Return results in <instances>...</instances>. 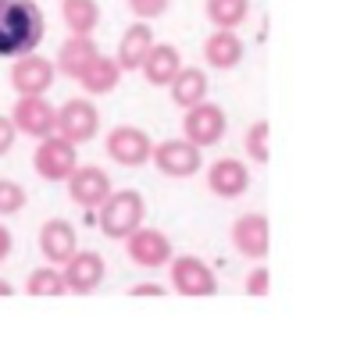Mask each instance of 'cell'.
I'll use <instances>...</instances> for the list:
<instances>
[{"mask_svg":"<svg viewBox=\"0 0 364 349\" xmlns=\"http://www.w3.org/2000/svg\"><path fill=\"white\" fill-rule=\"evenodd\" d=\"M33 167L40 179L47 182H68L75 167H79V157H75V143L61 139V135H47L40 139L36 146V157H33Z\"/></svg>","mask_w":364,"mask_h":349,"instance_id":"3","label":"cell"},{"mask_svg":"<svg viewBox=\"0 0 364 349\" xmlns=\"http://www.w3.org/2000/svg\"><path fill=\"white\" fill-rule=\"evenodd\" d=\"M47 22L36 0H0V57H26L43 43Z\"/></svg>","mask_w":364,"mask_h":349,"instance_id":"1","label":"cell"},{"mask_svg":"<svg viewBox=\"0 0 364 349\" xmlns=\"http://www.w3.org/2000/svg\"><path fill=\"white\" fill-rule=\"evenodd\" d=\"M68 196L72 204H79L82 211H100L111 196V179H107V171L97 167V164H82L75 167V174L68 179Z\"/></svg>","mask_w":364,"mask_h":349,"instance_id":"5","label":"cell"},{"mask_svg":"<svg viewBox=\"0 0 364 349\" xmlns=\"http://www.w3.org/2000/svg\"><path fill=\"white\" fill-rule=\"evenodd\" d=\"M208 186H211V193L222 196V200H236V196H243L247 186H250L247 164H243V160H232V157L215 160L211 171H208Z\"/></svg>","mask_w":364,"mask_h":349,"instance_id":"15","label":"cell"},{"mask_svg":"<svg viewBox=\"0 0 364 349\" xmlns=\"http://www.w3.org/2000/svg\"><path fill=\"white\" fill-rule=\"evenodd\" d=\"M204 57H208L211 68L229 72V68H236L243 61V40L236 33H229V29H215L208 36V43H204Z\"/></svg>","mask_w":364,"mask_h":349,"instance_id":"19","label":"cell"},{"mask_svg":"<svg viewBox=\"0 0 364 349\" xmlns=\"http://www.w3.org/2000/svg\"><path fill=\"white\" fill-rule=\"evenodd\" d=\"M26 292L29 296H61V292H68V285L58 267H36L26 282Z\"/></svg>","mask_w":364,"mask_h":349,"instance_id":"25","label":"cell"},{"mask_svg":"<svg viewBox=\"0 0 364 349\" xmlns=\"http://www.w3.org/2000/svg\"><path fill=\"white\" fill-rule=\"evenodd\" d=\"M143 214H146V204L136 189H118L107 196V204L100 207L97 214V225L107 239H129L132 232H139L143 225Z\"/></svg>","mask_w":364,"mask_h":349,"instance_id":"2","label":"cell"},{"mask_svg":"<svg viewBox=\"0 0 364 349\" xmlns=\"http://www.w3.org/2000/svg\"><path fill=\"white\" fill-rule=\"evenodd\" d=\"M11 121L22 135H33V139L58 135V111L43 96H18V104L11 107Z\"/></svg>","mask_w":364,"mask_h":349,"instance_id":"7","label":"cell"},{"mask_svg":"<svg viewBox=\"0 0 364 349\" xmlns=\"http://www.w3.org/2000/svg\"><path fill=\"white\" fill-rule=\"evenodd\" d=\"M129 11L136 18H161L168 11V0H129Z\"/></svg>","mask_w":364,"mask_h":349,"instance_id":"28","label":"cell"},{"mask_svg":"<svg viewBox=\"0 0 364 349\" xmlns=\"http://www.w3.org/2000/svg\"><path fill=\"white\" fill-rule=\"evenodd\" d=\"M139 72L146 75L150 86H171L175 75L182 72V57H178V50L171 43H154Z\"/></svg>","mask_w":364,"mask_h":349,"instance_id":"17","label":"cell"},{"mask_svg":"<svg viewBox=\"0 0 364 349\" xmlns=\"http://www.w3.org/2000/svg\"><path fill=\"white\" fill-rule=\"evenodd\" d=\"M225 111L218 107V104H197V107H190L186 111V118H182V132H186V139L190 143H197L200 150L204 146H215L222 135H225Z\"/></svg>","mask_w":364,"mask_h":349,"instance_id":"10","label":"cell"},{"mask_svg":"<svg viewBox=\"0 0 364 349\" xmlns=\"http://www.w3.org/2000/svg\"><path fill=\"white\" fill-rule=\"evenodd\" d=\"M161 174H168V179H190V174L200 171V146L190 143V139H164L154 146V157Z\"/></svg>","mask_w":364,"mask_h":349,"instance_id":"4","label":"cell"},{"mask_svg":"<svg viewBox=\"0 0 364 349\" xmlns=\"http://www.w3.org/2000/svg\"><path fill=\"white\" fill-rule=\"evenodd\" d=\"M247 153H250V160L268 164V157H272V150H268V121H254L250 125V132H247Z\"/></svg>","mask_w":364,"mask_h":349,"instance_id":"27","label":"cell"},{"mask_svg":"<svg viewBox=\"0 0 364 349\" xmlns=\"http://www.w3.org/2000/svg\"><path fill=\"white\" fill-rule=\"evenodd\" d=\"M61 18L72 36H93L100 26V4L97 0H61Z\"/></svg>","mask_w":364,"mask_h":349,"instance_id":"22","label":"cell"},{"mask_svg":"<svg viewBox=\"0 0 364 349\" xmlns=\"http://www.w3.org/2000/svg\"><path fill=\"white\" fill-rule=\"evenodd\" d=\"M11 243H15V239H11V232H8L4 225H0V264L8 260V253H11Z\"/></svg>","mask_w":364,"mask_h":349,"instance_id":"31","label":"cell"},{"mask_svg":"<svg viewBox=\"0 0 364 349\" xmlns=\"http://www.w3.org/2000/svg\"><path fill=\"white\" fill-rule=\"evenodd\" d=\"M171 285L182 296H215L218 278L200 257H175L171 260Z\"/></svg>","mask_w":364,"mask_h":349,"instance_id":"11","label":"cell"},{"mask_svg":"<svg viewBox=\"0 0 364 349\" xmlns=\"http://www.w3.org/2000/svg\"><path fill=\"white\" fill-rule=\"evenodd\" d=\"M15 139H18V128H15V121H11L8 114H0V157H4V153L15 146Z\"/></svg>","mask_w":364,"mask_h":349,"instance_id":"29","label":"cell"},{"mask_svg":"<svg viewBox=\"0 0 364 349\" xmlns=\"http://www.w3.org/2000/svg\"><path fill=\"white\" fill-rule=\"evenodd\" d=\"M107 157L118 160L122 167H139V164H146V160L154 157V143H150V135H146L143 128H136V125H118V128H111V135H107Z\"/></svg>","mask_w":364,"mask_h":349,"instance_id":"8","label":"cell"},{"mask_svg":"<svg viewBox=\"0 0 364 349\" xmlns=\"http://www.w3.org/2000/svg\"><path fill=\"white\" fill-rule=\"evenodd\" d=\"M161 292H164L161 285H136L132 289V296H161Z\"/></svg>","mask_w":364,"mask_h":349,"instance_id":"32","label":"cell"},{"mask_svg":"<svg viewBox=\"0 0 364 349\" xmlns=\"http://www.w3.org/2000/svg\"><path fill=\"white\" fill-rule=\"evenodd\" d=\"M168 89H171V100H175L178 107L190 111V107L204 104V96H208V75H204L200 68H182Z\"/></svg>","mask_w":364,"mask_h":349,"instance_id":"23","label":"cell"},{"mask_svg":"<svg viewBox=\"0 0 364 349\" xmlns=\"http://www.w3.org/2000/svg\"><path fill=\"white\" fill-rule=\"evenodd\" d=\"M118 79H122V65H118L114 57L97 54V57L90 61V68L79 75V86H82L90 96H100V93H111V89L118 86Z\"/></svg>","mask_w":364,"mask_h":349,"instance_id":"21","label":"cell"},{"mask_svg":"<svg viewBox=\"0 0 364 349\" xmlns=\"http://www.w3.org/2000/svg\"><path fill=\"white\" fill-rule=\"evenodd\" d=\"M150 47H154V33H150V26H146V22H136V26H129V29H125V36H122V43H118V57H114V61H118L125 72H136V68H143V61H146Z\"/></svg>","mask_w":364,"mask_h":349,"instance_id":"18","label":"cell"},{"mask_svg":"<svg viewBox=\"0 0 364 349\" xmlns=\"http://www.w3.org/2000/svg\"><path fill=\"white\" fill-rule=\"evenodd\" d=\"M40 253H43L50 264H68V260L79 253L75 228H72L65 218H50V221L40 228Z\"/></svg>","mask_w":364,"mask_h":349,"instance_id":"13","label":"cell"},{"mask_svg":"<svg viewBox=\"0 0 364 349\" xmlns=\"http://www.w3.org/2000/svg\"><path fill=\"white\" fill-rule=\"evenodd\" d=\"M97 54H100V50H97L93 36H68V40L61 43V50H58V72L79 79Z\"/></svg>","mask_w":364,"mask_h":349,"instance_id":"20","label":"cell"},{"mask_svg":"<svg viewBox=\"0 0 364 349\" xmlns=\"http://www.w3.org/2000/svg\"><path fill=\"white\" fill-rule=\"evenodd\" d=\"M268 243H272V232H268V218L264 214H243V218H236V225H232V246L243 257L264 260L268 257Z\"/></svg>","mask_w":364,"mask_h":349,"instance_id":"12","label":"cell"},{"mask_svg":"<svg viewBox=\"0 0 364 349\" xmlns=\"http://www.w3.org/2000/svg\"><path fill=\"white\" fill-rule=\"evenodd\" d=\"M247 292H254V296H264V292H268V271H264V267H257V271L247 278Z\"/></svg>","mask_w":364,"mask_h":349,"instance_id":"30","label":"cell"},{"mask_svg":"<svg viewBox=\"0 0 364 349\" xmlns=\"http://www.w3.org/2000/svg\"><path fill=\"white\" fill-rule=\"evenodd\" d=\"M125 253H129V260H136L143 267H161L164 260H171V243L157 228H139L125 239Z\"/></svg>","mask_w":364,"mask_h":349,"instance_id":"14","label":"cell"},{"mask_svg":"<svg viewBox=\"0 0 364 349\" xmlns=\"http://www.w3.org/2000/svg\"><path fill=\"white\" fill-rule=\"evenodd\" d=\"M100 132V114L90 100H68L61 111H58V135L68 139V143H90L93 135Z\"/></svg>","mask_w":364,"mask_h":349,"instance_id":"9","label":"cell"},{"mask_svg":"<svg viewBox=\"0 0 364 349\" xmlns=\"http://www.w3.org/2000/svg\"><path fill=\"white\" fill-rule=\"evenodd\" d=\"M26 189L18 186V182H11V179H0V218H11V214H18L22 207H26Z\"/></svg>","mask_w":364,"mask_h":349,"instance_id":"26","label":"cell"},{"mask_svg":"<svg viewBox=\"0 0 364 349\" xmlns=\"http://www.w3.org/2000/svg\"><path fill=\"white\" fill-rule=\"evenodd\" d=\"M250 15V0H208V18L215 22V29H236L243 26Z\"/></svg>","mask_w":364,"mask_h":349,"instance_id":"24","label":"cell"},{"mask_svg":"<svg viewBox=\"0 0 364 349\" xmlns=\"http://www.w3.org/2000/svg\"><path fill=\"white\" fill-rule=\"evenodd\" d=\"M58 79V65H50L40 54H26L11 65V89L18 96H43Z\"/></svg>","mask_w":364,"mask_h":349,"instance_id":"6","label":"cell"},{"mask_svg":"<svg viewBox=\"0 0 364 349\" xmlns=\"http://www.w3.org/2000/svg\"><path fill=\"white\" fill-rule=\"evenodd\" d=\"M61 275H65L68 292L86 296V292H93V289L104 282V260H100V253H93V250H79V253L65 264Z\"/></svg>","mask_w":364,"mask_h":349,"instance_id":"16","label":"cell"},{"mask_svg":"<svg viewBox=\"0 0 364 349\" xmlns=\"http://www.w3.org/2000/svg\"><path fill=\"white\" fill-rule=\"evenodd\" d=\"M15 289H11V282H4V278H0V296H11Z\"/></svg>","mask_w":364,"mask_h":349,"instance_id":"33","label":"cell"}]
</instances>
